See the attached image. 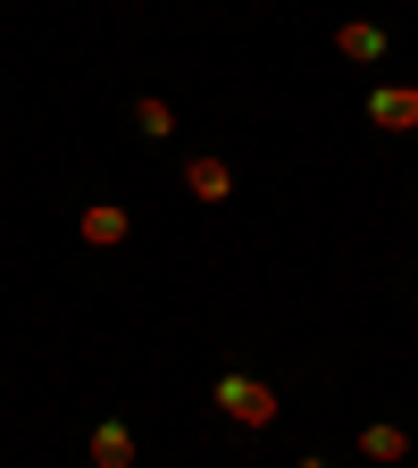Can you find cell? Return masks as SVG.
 I'll return each mask as SVG.
<instances>
[{
  "instance_id": "obj_6",
  "label": "cell",
  "mask_w": 418,
  "mask_h": 468,
  "mask_svg": "<svg viewBox=\"0 0 418 468\" xmlns=\"http://www.w3.org/2000/svg\"><path fill=\"white\" fill-rule=\"evenodd\" d=\"M185 193H193V201H209V209H218V201H234V167H226L218 151H193V159H185Z\"/></svg>"
},
{
  "instance_id": "obj_5",
  "label": "cell",
  "mask_w": 418,
  "mask_h": 468,
  "mask_svg": "<svg viewBox=\"0 0 418 468\" xmlns=\"http://www.w3.org/2000/svg\"><path fill=\"white\" fill-rule=\"evenodd\" d=\"M335 50L351 58V68H377V58L393 50V34H385L377 17H343V26H335Z\"/></svg>"
},
{
  "instance_id": "obj_3",
  "label": "cell",
  "mask_w": 418,
  "mask_h": 468,
  "mask_svg": "<svg viewBox=\"0 0 418 468\" xmlns=\"http://www.w3.org/2000/svg\"><path fill=\"white\" fill-rule=\"evenodd\" d=\"M134 460H143V443H134L126 419H92V435H84V468H134Z\"/></svg>"
},
{
  "instance_id": "obj_1",
  "label": "cell",
  "mask_w": 418,
  "mask_h": 468,
  "mask_svg": "<svg viewBox=\"0 0 418 468\" xmlns=\"http://www.w3.org/2000/svg\"><path fill=\"white\" fill-rule=\"evenodd\" d=\"M209 401H218V419H234V427H276V410H284V393L268 385V377H243V368H218V385H209Z\"/></svg>"
},
{
  "instance_id": "obj_8",
  "label": "cell",
  "mask_w": 418,
  "mask_h": 468,
  "mask_svg": "<svg viewBox=\"0 0 418 468\" xmlns=\"http://www.w3.org/2000/svg\"><path fill=\"white\" fill-rule=\"evenodd\" d=\"M134 134H151V143H167V134H176V109H167L159 92H143V101H134Z\"/></svg>"
},
{
  "instance_id": "obj_4",
  "label": "cell",
  "mask_w": 418,
  "mask_h": 468,
  "mask_svg": "<svg viewBox=\"0 0 418 468\" xmlns=\"http://www.w3.org/2000/svg\"><path fill=\"white\" fill-rule=\"evenodd\" d=\"M369 126L377 134H418V84H377L369 92Z\"/></svg>"
},
{
  "instance_id": "obj_7",
  "label": "cell",
  "mask_w": 418,
  "mask_h": 468,
  "mask_svg": "<svg viewBox=\"0 0 418 468\" xmlns=\"http://www.w3.org/2000/svg\"><path fill=\"white\" fill-rule=\"evenodd\" d=\"M410 452H418L410 427H393V419H369V427H360V460H369V468H402Z\"/></svg>"
},
{
  "instance_id": "obj_9",
  "label": "cell",
  "mask_w": 418,
  "mask_h": 468,
  "mask_svg": "<svg viewBox=\"0 0 418 468\" xmlns=\"http://www.w3.org/2000/svg\"><path fill=\"white\" fill-rule=\"evenodd\" d=\"M293 468H335V460H293Z\"/></svg>"
},
{
  "instance_id": "obj_2",
  "label": "cell",
  "mask_w": 418,
  "mask_h": 468,
  "mask_svg": "<svg viewBox=\"0 0 418 468\" xmlns=\"http://www.w3.org/2000/svg\"><path fill=\"white\" fill-rule=\"evenodd\" d=\"M76 234H84V251H126L134 243V209L126 201H84Z\"/></svg>"
}]
</instances>
